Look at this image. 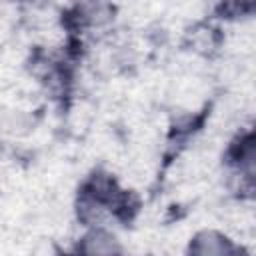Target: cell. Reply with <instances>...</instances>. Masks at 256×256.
Returning <instances> with one entry per match:
<instances>
[{
    "label": "cell",
    "instance_id": "3",
    "mask_svg": "<svg viewBox=\"0 0 256 256\" xmlns=\"http://www.w3.org/2000/svg\"><path fill=\"white\" fill-rule=\"evenodd\" d=\"M186 256H248V250L226 230L206 226L190 236Z\"/></svg>",
    "mask_w": 256,
    "mask_h": 256
},
{
    "label": "cell",
    "instance_id": "4",
    "mask_svg": "<svg viewBox=\"0 0 256 256\" xmlns=\"http://www.w3.org/2000/svg\"><path fill=\"white\" fill-rule=\"evenodd\" d=\"M68 256H124V244L112 226H82Z\"/></svg>",
    "mask_w": 256,
    "mask_h": 256
},
{
    "label": "cell",
    "instance_id": "5",
    "mask_svg": "<svg viewBox=\"0 0 256 256\" xmlns=\"http://www.w3.org/2000/svg\"><path fill=\"white\" fill-rule=\"evenodd\" d=\"M66 20L70 22V26L76 32L90 34V32L106 28L114 20V6H110V4H94V2L76 4L68 12Z\"/></svg>",
    "mask_w": 256,
    "mask_h": 256
},
{
    "label": "cell",
    "instance_id": "2",
    "mask_svg": "<svg viewBox=\"0 0 256 256\" xmlns=\"http://www.w3.org/2000/svg\"><path fill=\"white\" fill-rule=\"evenodd\" d=\"M224 160L234 178L240 180V188L252 190L256 172V138L252 126L238 130L224 152Z\"/></svg>",
    "mask_w": 256,
    "mask_h": 256
},
{
    "label": "cell",
    "instance_id": "1",
    "mask_svg": "<svg viewBox=\"0 0 256 256\" xmlns=\"http://www.w3.org/2000/svg\"><path fill=\"white\" fill-rule=\"evenodd\" d=\"M80 226H112L134 210L132 194L112 174L96 170L86 176L74 204Z\"/></svg>",
    "mask_w": 256,
    "mask_h": 256
}]
</instances>
